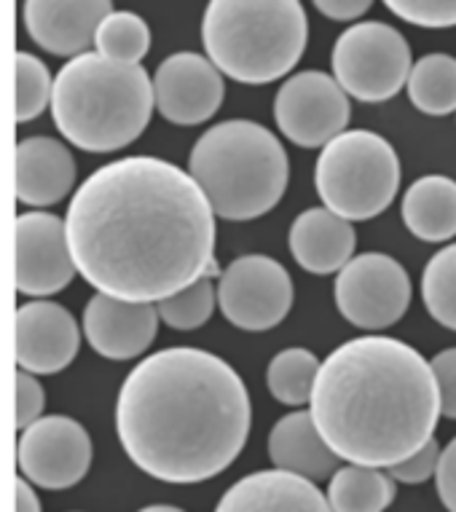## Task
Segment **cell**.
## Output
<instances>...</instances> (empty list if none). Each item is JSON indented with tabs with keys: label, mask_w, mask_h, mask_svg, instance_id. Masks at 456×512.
<instances>
[{
	"label": "cell",
	"mask_w": 456,
	"mask_h": 512,
	"mask_svg": "<svg viewBox=\"0 0 456 512\" xmlns=\"http://www.w3.org/2000/svg\"><path fill=\"white\" fill-rule=\"evenodd\" d=\"M215 512H333L312 480L282 470L253 472L237 480Z\"/></svg>",
	"instance_id": "cell-19"
},
{
	"label": "cell",
	"mask_w": 456,
	"mask_h": 512,
	"mask_svg": "<svg viewBox=\"0 0 456 512\" xmlns=\"http://www.w3.org/2000/svg\"><path fill=\"white\" fill-rule=\"evenodd\" d=\"M438 459H440V443L432 437L430 443H424L416 454H411L408 459L395 464V467H389V478L395 480V483H406V486L427 483L430 478H435Z\"/></svg>",
	"instance_id": "cell-31"
},
{
	"label": "cell",
	"mask_w": 456,
	"mask_h": 512,
	"mask_svg": "<svg viewBox=\"0 0 456 512\" xmlns=\"http://www.w3.org/2000/svg\"><path fill=\"white\" fill-rule=\"evenodd\" d=\"M17 266L14 282L22 295L49 298L60 293L76 277V263L68 247L65 220L51 212H25L14 226Z\"/></svg>",
	"instance_id": "cell-13"
},
{
	"label": "cell",
	"mask_w": 456,
	"mask_h": 512,
	"mask_svg": "<svg viewBox=\"0 0 456 512\" xmlns=\"http://www.w3.org/2000/svg\"><path fill=\"white\" fill-rule=\"evenodd\" d=\"M440 395V416L456 421V346L443 349L430 360Z\"/></svg>",
	"instance_id": "cell-32"
},
{
	"label": "cell",
	"mask_w": 456,
	"mask_h": 512,
	"mask_svg": "<svg viewBox=\"0 0 456 512\" xmlns=\"http://www.w3.org/2000/svg\"><path fill=\"white\" fill-rule=\"evenodd\" d=\"M108 14H113L108 0H30L25 3V27L43 51L81 57Z\"/></svg>",
	"instance_id": "cell-17"
},
{
	"label": "cell",
	"mask_w": 456,
	"mask_h": 512,
	"mask_svg": "<svg viewBox=\"0 0 456 512\" xmlns=\"http://www.w3.org/2000/svg\"><path fill=\"white\" fill-rule=\"evenodd\" d=\"M400 159L389 140L368 129H347L322 148L314 185L325 210L349 223L389 210L400 191Z\"/></svg>",
	"instance_id": "cell-7"
},
{
	"label": "cell",
	"mask_w": 456,
	"mask_h": 512,
	"mask_svg": "<svg viewBox=\"0 0 456 512\" xmlns=\"http://www.w3.org/2000/svg\"><path fill=\"white\" fill-rule=\"evenodd\" d=\"M408 100L424 116L456 113V57L424 54L411 65L406 81Z\"/></svg>",
	"instance_id": "cell-24"
},
{
	"label": "cell",
	"mask_w": 456,
	"mask_h": 512,
	"mask_svg": "<svg viewBox=\"0 0 456 512\" xmlns=\"http://www.w3.org/2000/svg\"><path fill=\"white\" fill-rule=\"evenodd\" d=\"M352 116L349 97L333 76L304 70L279 86L274 97V121L279 132L298 148H325L344 135Z\"/></svg>",
	"instance_id": "cell-11"
},
{
	"label": "cell",
	"mask_w": 456,
	"mask_h": 512,
	"mask_svg": "<svg viewBox=\"0 0 456 512\" xmlns=\"http://www.w3.org/2000/svg\"><path fill=\"white\" fill-rule=\"evenodd\" d=\"M140 512H183L178 507H169V504H151V507H143Z\"/></svg>",
	"instance_id": "cell-37"
},
{
	"label": "cell",
	"mask_w": 456,
	"mask_h": 512,
	"mask_svg": "<svg viewBox=\"0 0 456 512\" xmlns=\"http://www.w3.org/2000/svg\"><path fill=\"white\" fill-rule=\"evenodd\" d=\"M411 277L387 252H363L338 271L336 306L349 325L379 333L406 317L411 306Z\"/></svg>",
	"instance_id": "cell-9"
},
{
	"label": "cell",
	"mask_w": 456,
	"mask_h": 512,
	"mask_svg": "<svg viewBox=\"0 0 456 512\" xmlns=\"http://www.w3.org/2000/svg\"><path fill=\"white\" fill-rule=\"evenodd\" d=\"M97 54L119 65H140L151 51V27L132 11H113L102 19L94 33Z\"/></svg>",
	"instance_id": "cell-25"
},
{
	"label": "cell",
	"mask_w": 456,
	"mask_h": 512,
	"mask_svg": "<svg viewBox=\"0 0 456 512\" xmlns=\"http://www.w3.org/2000/svg\"><path fill=\"white\" fill-rule=\"evenodd\" d=\"M76 271L102 295L153 303L220 277L215 212L186 169L129 156L86 177L65 218Z\"/></svg>",
	"instance_id": "cell-1"
},
{
	"label": "cell",
	"mask_w": 456,
	"mask_h": 512,
	"mask_svg": "<svg viewBox=\"0 0 456 512\" xmlns=\"http://www.w3.org/2000/svg\"><path fill=\"white\" fill-rule=\"evenodd\" d=\"M403 223L422 242H448L456 236V180L424 175L403 196Z\"/></svg>",
	"instance_id": "cell-22"
},
{
	"label": "cell",
	"mask_w": 456,
	"mask_h": 512,
	"mask_svg": "<svg viewBox=\"0 0 456 512\" xmlns=\"http://www.w3.org/2000/svg\"><path fill=\"white\" fill-rule=\"evenodd\" d=\"M288 244L301 269L328 277L338 274L355 258L357 234L349 220L338 218L325 207H312L293 220Z\"/></svg>",
	"instance_id": "cell-20"
},
{
	"label": "cell",
	"mask_w": 456,
	"mask_h": 512,
	"mask_svg": "<svg viewBox=\"0 0 456 512\" xmlns=\"http://www.w3.org/2000/svg\"><path fill=\"white\" fill-rule=\"evenodd\" d=\"M435 486L443 507L456 512V437L440 451L438 467H435Z\"/></svg>",
	"instance_id": "cell-34"
},
{
	"label": "cell",
	"mask_w": 456,
	"mask_h": 512,
	"mask_svg": "<svg viewBox=\"0 0 456 512\" xmlns=\"http://www.w3.org/2000/svg\"><path fill=\"white\" fill-rule=\"evenodd\" d=\"M17 459L27 483L65 491L78 486L92 467V437L76 419L43 416L22 429Z\"/></svg>",
	"instance_id": "cell-12"
},
{
	"label": "cell",
	"mask_w": 456,
	"mask_h": 512,
	"mask_svg": "<svg viewBox=\"0 0 456 512\" xmlns=\"http://www.w3.org/2000/svg\"><path fill=\"white\" fill-rule=\"evenodd\" d=\"M250 395L226 360L164 349L124 381L116 429L132 462L164 483H202L237 462L250 437Z\"/></svg>",
	"instance_id": "cell-2"
},
{
	"label": "cell",
	"mask_w": 456,
	"mask_h": 512,
	"mask_svg": "<svg viewBox=\"0 0 456 512\" xmlns=\"http://www.w3.org/2000/svg\"><path fill=\"white\" fill-rule=\"evenodd\" d=\"M215 301L218 295H215L212 279L202 277L186 290L159 301L156 311H159V322H167L172 330H196L212 317Z\"/></svg>",
	"instance_id": "cell-28"
},
{
	"label": "cell",
	"mask_w": 456,
	"mask_h": 512,
	"mask_svg": "<svg viewBox=\"0 0 456 512\" xmlns=\"http://www.w3.org/2000/svg\"><path fill=\"white\" fill-rule=\"evenodd\" d=\"M317 370H320L317 354L304 346L279 352L266 370L271 397L282 405H306L312 397Z\"/></svg>",
	"instance_id": "cell-26"
},
{
	"label": "cell",
	"mask_w": 456,
	"mask_h": 512,
	"mask_svg": "<svg viewBox=\"0 0 456 512\" xmlns=\"http://www.w3.org/2000/svg\"><path fill=\"white\" fill-rule=\"evenodd\" d=\"M17 512H41V502L27 480H17Z\"/></svg>",
	"instance_id": "cell-36"
},
{
	"label": "cell",
	"mask_w": 456,
	"mask_h": 512,
	"mask_svg": "<svg viewBox=\"0 0 456 512\" xmlns=\"http://www.w3.org/2000/svg\"><path fill=\"white\" fill-rule=\"evenodd\" d=\"M76 185L73 153L54 137H27L14 153V191L27 207L60 204Z\"/></svg>",
	"instance_id": "cell-18"
},
{
	"label": "cell",
	"mask_w": 456,
	"mask_h": 512,
	"mask_svg": "<svg viewBox=\"0 0 456 512\" xmlns=\"http://www.w3.org/2000/svg\"><path fill=\"white\" fill-rule=\"evenodd\" d=\"M188 175L218 218L255 220L274 210L288 191L290 161L274 132L234 118L196 140Z\"/></svg>",
	"instance_id": "cell-5"
},
{
	"label": "cell",
	"mask_w": 456,
	"mask_h": 512,
	"mask_svg": "<svg viewBox=\"0 0 456 512\" xmlns=\"http://www.w3.org/2000/svg\"><path fill=\"white\" fill-rule=\"evenodd\" d=\"M14 65H17V102H14L17 108H14V116H17L19 124H27L51 105L54 81H51L49 68L41 59L27 54V51H19Z\"/></svg>",
	"instance_id": "cell-29"
},
{
	"label": "cell",
	"mask_w": 456,
	"mask_h": 512,
	"mask_svg": "<svg viewBox=\"0 0 456 512\" xmlns=\"http://www.w3.org/2000/svg\"><path fill=\"white\" fill-rule=\"evenodd\" d=\"M43 405H46V392L33 378V373L19 370L17 376V427L19 432L27 429L33 421L41 419Z\"/></svg>",
	"instance_id": "cell-33"
},
{
	"label": "cell",
	"mask_w": 456,
	"mask_h": 512,
	"mask_svg": "<svg viewBox=\"0 0 456 512\" xmlns=\"http://www.w3.org/2000/svg\"><path fill=\"white\" fill-rule=\"evenodd\" d=\"M309 416L338 459L389 470L435 437L440 395L430 360L389 336L344 341L320 362Z\"/></svg>",
	"instance_id": "cell-3"
},
{
	"label": "cell",
	"mask_w": 456,
	"mask_h": 512,
	"mask_svg": "<svg viewBox=\"0 0 456 512\" xmlns=\"http://www.w3.org/2000/svg\"><path fill=\"white\" fill-rule=\"evenodd\" d=\"M422 298L430 317L456 333V242L430 258L422 274Z\"/></svg>",
	"instance_id": "cell-27"
},
{
	"label": "cell",
	"mask_w": 456,
	"mask_h": 512,
	"mask_svg": "<svg viewBox=\"0 0 456 512\" xmlns=\"http://www.w3.org/2000/svg\"><path fill=\"white\" fill-rule=\"evenodd\" d=\"M387 9L408 25L430 27H456V0H389Z\"/></svg>",
	"instance_id": "cell-30"
},
{
	"label": "cell",
	"mask_w": 456,
	"mask_h": 512,
	"mask_svg": "<svg viewBox=\"0 0 456 512\" xmlns=\"http://www.w3.org/2000/svg\"><path fill=\"white\" fill-rule=\"evenodd\" d=\"M293 293V279L282 263L269 255H242L220 274L215 295L234 328L263 333L288 317Z\"/></svg>",
	"instance_id": "cell-10"
},
{
	"label": "cell",
	"mask_w": 456,
	"mask_h": 512,
	"mask_svg": "<svg viewBox=\"0 0 456 512\" xmlns=\"http://www.w3.org/2000/svg\"><path fill=\"white\" fill-rule=\"evenodd\" d=\"M269 459L274 470L301 475L312 483L330 478L338 470V456L325 445L309 411H293L274 424Z\"/></svg>",
	"instance_id": "cell-21"
},
{
	"label": "cell",
	"mask_w": 456,
	"mask_h": 512,
	"mask_svg": "<svg viewBox=\"0 0 456 512\" xmlns=\"http://www.w3.org/2000/svg\"><path fill=\"white\" fill-rule=\"evenodd\" d=\"M309 22L298 0H212L202 19L207 59L247 86L285 78L306 51Z\"/></svg>",
	"instance_id": "cell-6"
},
{
	"label": "cell",
	"mask_w": 456,
	"mask_h": 512,
	"mask_svg": "<svg viewBox=\"0 0 456 512\" xmlns=\"http://www.w3.org/2000/svg\"><path fill=\"white\" fill-rule=\"evenodd\" d=\"M314 9L333 22H355L371 11V3L368 0H317Z\"/></svg>",
	"instance_id": "cell-35"
},
{
	"label": "cell",
	"mask_w": 456,
	"mask_h": 512,
	"mask_svg": "<svg viewBox=\"0 0 456 512\" xmlns=\"http://www.w3.org/2000/svg\"><path fill=\"white\" fill-rule=\"evenodd\" d=\"M159 311L153 303L119 301L97 293L84 309V333L94 352L108 360H135L153 344Z\"/></svg>",
	"instance_id": "cell-16"
},
{
	"label": "cell",
	"mask_w": 456,
	"mask_h": 512,
	"mask_svg": "<svg viewBox=\"0 0 456 512\" xmlns=\"http://www.w3.org/2000/svg\"><path fill=\"white\" fill-rule=\"evenodd\" d=\"M14 352L25 373L51 376L76 360L81 333L73 314L51 301H30L19 306L14 325Z\"/></svg>",
	"instance_id": "cell-15"
},
{
	"label": "cell",
	"mask_w": 456,
	"mask_h": 512,
	"mask_svg": "<svg viewBox=\"0 0 456 512\" xmlns=\"http://www.w3.org/2000/svg\"><path fill=\"white\" fill-rule=\"evenodd\" d=\"M411 46L392 25L355 22L338 35L330 68L341 92L365 105H379L406 86L411 73Z\"/></svg>",
	"instance_id": "cell-8"
},
{
	"label": "cell",
	"mask_w": 456,
	"mask_h": 512,
	"mask_svg": "<svg viewBox=\"0 0 456 512\" xmlns=\"http://www.w3.org/2000/svg\"><path fill=\"white\" fill-rule=\"evenodd\" d=\"M395 480L373 467L347 464L330 475L328 499L333 512H384L395 502Z\"/></svg>",
	"instance_id": "cell-23"
},
{
	"label": "cell",
	"mask_w": 456,
	"mask_h": 512,
	"mask_svg": "<svg viewBox=\"0 0 456 512\" xmlns=\"http://www.w3.org/2000/svg\"><path fill=\"white\" fill-rule=\"evenodd\" d=\"M51 116L81 151H121L151 124L153 81L143 65H119L86 51L54 78Z\"/></svg>",
	"instance_id": "cell-4"
},
{
	"label": "cell",
	"mask_w": 456,
	"mask_h": 512,
	"mask_svg": "<svg viewBox=\"0 0 456 512\" xmlns=\"http://www.w3.org/2000/svg\"><path fill=\"white\" fill-rule=\"evenodd\" d=\"M226 84L210 59L194 51L172 54L153 76V108L169 124L199 126L223 105Z\"/></svg>",
	"instance_id": "cell-14"
}]
</instances>
